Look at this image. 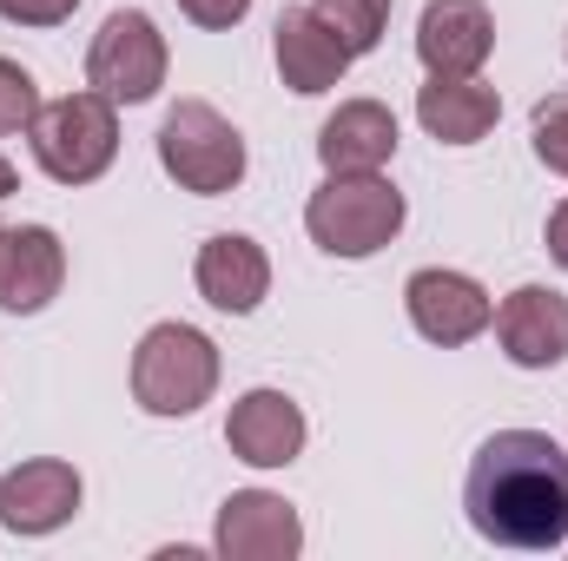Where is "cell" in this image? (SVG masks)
I'll return each mask as SVG.
<instances>
[{"label": "cell", "instance_id": "3", "mask_svg": "<svg viewBox=\"0 0 568 561\" xmlns=\"http://www.w3.org/2000/svg\"><path fill=\"white\" fill-rule=\"evenodd\" d=\"M219 390V344L192 324H152L133 350V397L145 417H192Z\"/></svg>", "mask_w": 568, "mask_h": 561}, {"label": "cell", "instance_id": "20", "mask_svg": "<svg viewBox=\"0 0 568 561\" xmlns=\"http://www.w3.org/2000/svg\"><path fill=\"white\" fill-rule=\"evenodd\" d=\"M33 113H40V86H33V73L13 67V60H0V140H7V133H27Z\"/></svg>", "mask_w": 568, "mask_h": 561}, {"label": "cell", "instance_id": "15", "mask_svg": "<svg viewBox=\"0 0 568 561\" xmlns=\"http://www.w3.org/2000/svg\"><path fill=\"white\" fill-rule=\"evenodd\" d=\"M225 442L252 469H284L304 449V410L284 390H245L232 404V417H225Z\"/></svg>", "mask_w": 568, "mask_h": 561}, {"label": "cell", "instance_id": "10", "mask_svg": "<svg viewBox=\"0 0 568 561\" xmlns=\"http://www.w3.org/2000/svg\"><path fill=\"white\" fill-rule=\"evenodd\" d=\"M212 542L225 561H291L304 549V522L272 489H239V496H225Z\"/></svg>", "mask_w": 568, "mask_h": 561}, {"label": "cell", "instance_id": "8", "mask_svg": "<svg viewBox=\"0 0 568 561\" xmlns=\"http://www.w3.org/2000/svg\"><path fill=\"white\" fill-rule=\"evenodd\" d=\"M496 344L516 370H556L568 357V297L549 284H523L496 304Z\"/></svg>", "mask_w": 568, "mask_h": 561}, {"label": "cell", "instance_id": "4", "mask_svg": "<svg viewBox=\"0 0 568 561\" xmlns=\"http://www.w3.org/2000/svg\"><path fill=\"white\" fill-rule=\"evenodd\" d=\"M27 140H33V159H40L47 178L93 185L113 165V152H120V113H113L106 93H67V100L33 113Z\"/></svg>", "mask_w": 568, "mask_h": 561}, {"label": "cell", "instance_id": "19", "mask_svg": "<svg viewBox=\"0 0 568 561\" xmlns=\"http://www.w3.org/2000/svg\"><path fill=\"white\" fill-rule=\"evenodd\" d=\"M529 145H536V159H542L549 172L568 178V93L536 100V113H529Z\"/></svg>", "mask_w": 568, "mask_h": 561}, {"label": "cell", "instance_id": "7", "mask_svg": "<svg viewBox=\"0 0 568 561\" xmlns=\"http://www.w3.org/2000/svg\"><path fill=\"white\" fill-rule=\"evenodd\" d=\"M80 469L73 462H53V456H33L20 469L0 476V529L13 536H53L80 516Z\"/></svg>", "mask_w": 568, "mask_h": 561}, {"label": "cell", "instance_id": "9", "mask_svg": "<svg viewBox=\"0 0 568 561\" xmlns=\"http://www.w3.org/2000/svg\"><path fill=\"white\" fill-rule=\"evenodd\" d=\"M404 304H410V324L424 330L429 344H443V350L483 337L489 317H496V304H489L483 284L469 278V272H443V265H429V272H417V278L404 284Z\"/></svg>", "mask_w": 568, "mask_h": 561}, {"label": "cell", "instance_id": "21", "mask_svg": "<svg viewBox=\"0 0 568 561\" xmlns=\"http://www.w3.org/2000/svg\"><path fill=\"white\" fill-rule=\"evenodd\" d=\"M179 13L192 27H205V33H225V27H239L252 13V0H179Z\"/></svg>", "mask_w": 568, "mask_h": 561}, {"label": "cell", "instance_id": "24", "mask_svg": "<svg viewBox=\"0 0 568 561\" xmlns=\"http://www.w3.org/2000/svg\"><path fill=\"white\" fill-rule=\"evenodd\" d=\"M0 198H13V165H7V152H0Z\"/></svg>", "mask_w": 568, "mask_h": 561}, {"label": "cell", "instance_id": "16", "mask_svg": "<svg viewBox=\"0 0 568 561\" xmlns=\"http://www.w3.org/2000/svg\"><path fill=\"white\" fill-rule=\"evenodd\" d=\"M324 172H384L397 159V120L377 100H344L317 133Z\"/></svg>", "mask_w": 568, "mask_h": 561}, {"label": "cell", "instance_id": "12", "mask_svg": "<svg viewBox=\"0 0 568 561\" xmlns=\"http://www.w3.org/2000/svg\"><path fill=\"white\" fill-rule=\"evenodd\" d=\"M496 53V20L483 0H429L424 20H417V60L429 73H449V80H469L483 73V60Z\"/></svg>", "mask_w": 568, "mask_h": 561}, {"label": "cell", "instance_id": "1", "mask_svg": "<svg viewBox=\"0 0 568 561\" xmlns=\"http://www.w3.org/2000/svg\"><path fill=\"white\" fill-rule=\"evenodd\" d=\"M469 529L496 549L568 542V449L542 429H496L463 476Z\"/></svg>", "mask_w": 568, "mask_h": 561}, {"label": "cell", "instance_id": "5", "mask_svg": "<svg viewBox=\"0 0 568 561\" xmlns=\"http://www.w3.org/2000/svg\"><path fill=\"white\" fill-rule=\"evenodd\" d=\"M159 165H165V178H179V192L219 198L245 178V140L219 106L179 100L159 126Z\"/></svg>", "mask_w": 568, "mask_h": 561}, {"label": "cell", "instance_id": "13", "mask_svg": "<svg viewBox=\"0 0 568 561\" xmlns=\"http://www.w3.org/2000/svg\"><path fill=\"white\" fill-rule=\"evenodd\" d=\"M199 297L212 304V310H225V317H252L258 304H265V290H272V258H265V245L258 238H245V232H219V238H205L199 245Z\"/></svg>", "mask_w": 568, "mask_h": 561}, {"label": "cell", "instance_id": "17", "mask_svg": "<svg viewBox=\"0 0 568 561\" xmlns=\"http://www.w3.org/2000/svg\"><path fill=\"white\" fill-rule=\"evenodd\" d=\"M417 120H424L429 140L476 145V140H489V126L503 120V93H496V86H483L476 73H469V80L429 73V86L417 93Z\"/></svg>", "mask_w": 568, "mask_h": 561}, {"label": "cell", "instance_id": "2", "mask_svg": "<svg viewBox=\"0 0 568 561\" xmlns=\"http://www.w3.org/2000/svg\"><path fill=\"white\" fill-rule=\"evenodd\" d=\"M304 232L331 258H371L404 232V192L377 172H331L304 205Z\"/></svg>", "mask_w": 568, "mask_h": 561}, {"label": "cell", "instance_id": "6", "mask_svg": "<svg viewBox=\"0 0 568 561\" xmlns=\"http://www.w3.org/2000/svg\"><path fill=\"white\" fill-rule=\"evenodd\" d=\"M87 80L93 93H106L113 106H145L165 86V33L152 27V13L120 7L100 20L93 47H87Z\"/></svg>", "mask_w": 568, "mask_h": 561}, {"label": "cell", "instance_id": "23", "mask_svg": "<svg viewBox=\"0 0 568 561\" xmlns=\"http://www.w3.org/2000/svg\"><path fill=\"white\" fill-rule=\"evenodd\" d=\"M549 258H556V265L568 272V198L556 205V212H549Z\"/></svg>", "mask_w": 568, "mask_h": 561}, {"label": "cell", "instance_id": "18", "mask_svg": "<svg viewBox=\"0 0 568 561\" xmlns=\"http://www.w3.org/2000/svg\"><path fill=\"white\" fill-rule=\"evenodd\" d=\"M311 13L344 40L351 60L371 53V47L384 40V27H390V0H311Z\"/></svg>", "mask_w": 568, "mask_h": 561}, {"label": "cell", "instance_id": "11", "mask_svg": "<svg viewBox=\"0 0 568 561\" xmlns=\"http://www.w3.org/2000/svg\"><path fill=\"white\" fill-rule=\"evenodd\" d=\"M67 284V245L47 225H0V310L33 317Z\"/></svg>", "mask_w": 568, "mask_h": 561}, {"label": "cell", "instance_id": "14", "mask_svg": "<svg viewBox=\"0 0 568 561\" xmlns=\"http://www.w3.org/2000/svg\"><path fill=\"white\" fill-rule=\"evenodd\" d=\"M272 60H278V80L291 93H331L337 80H344V67H351V53H344V40L311 13V7H284L278 27H272Z\"/></svg>", "mask_w": 568, "mask_h": 561}, {"label": "cell", "instance_id": "22", "mask_svg": "<svg viewBox=\"0 0 568 561\" xmlns=\"http://www.w3.org/2000/svg\"><path fill=\"white\" fill-rule=\"evenodd\" d=\"M73 7L80 0H0V20H13V27H60Z\"/></svg>", "mask_w": 568, "mask_h": 561}]
</instances>
